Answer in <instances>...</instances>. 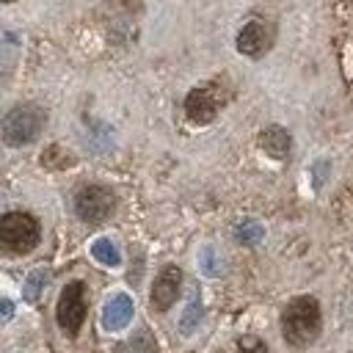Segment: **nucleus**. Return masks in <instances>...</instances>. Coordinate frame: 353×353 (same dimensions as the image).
Segmentation results:
<instances>
[{
    "label": "nucleus",
    "mask_w": 353,
    "mask_h": 353,
    "mask_svg": "<svg viewBox=\"0 0 353 353\" xmlns=\"http://www.w3.org/2000/svg\"><path fill=\"white\" fill-rule=\"evenodd\" d=\"M281 334L295 347L314 342L320 334V303L312 295L292 298L281 314Z\"/></svg>",
    "instance_id": "f257e3e1"
},
{
    "label": "nucleus",
    "mask_w": 353,
    "mask_h": 353,
    "mask_svg": "<svg viewBox=\"0 0 353 353\" xmlns=\"http://www.w3.org/2000/svg\"><path fill=\"white\" fill-rule=\"evenodd\" d=\"M44 121H47V113L39 105H33V102L17 105L3 119V141L8 146H25L39 138Z\"/></svg>",
    "instance_id": "f03ea898"
},
{
    "label": "nucleus",
    "mask_w": 353,
    "mask_h": 353,
    "mask_svg": "<svg viewBox=\"0 0 353 353\" xmlns=\"http://www.w3.org/2000/svg\"><path fill=\"white\" fill-rule=\"evenodd\" d=\"M39 221L30 212H6L0 221V243L11 254H28L39 243Z\"/></svg>",
    "instance_id": "7ed1b4c3"
},
{
    "label": "nucleus",
    "mask_w": 353,
    "mask_h": 353,
    "mask_svg": "<svg viewBox=\"0 0 353 353\" xmlns=\"http://www.w3.org/2000/svg\"><path fill=\"white\" fill-rule=\"evenodd\" d=\"M55 317H58V325L74 336L85 320V284L83 281H69L63 290H61V298H58V309H55Z\"/></svg>",
    "instance_id": "20e7f679"
},
{
    "label": "nucleus",
    "mask_w": 353,
    "mask_h": 353,
    "mask_svg": "<svg viewBox=\"0 0 353 353\" xmlns=\"http://www.w3.org/2000/svg\"><path fill=\"white\" fill-rule=\"evenodd\" d=\"M113 207H116V196L102 185H85L74 196V212L88 223H102L113 212Z\"/></svg>",
    "instance_id": "39448f33"
},
{
    "label": "nucleus",
    "mask_w": 353,
    "mask_h": 353,
    "mask_svg": "<svg viewBox=\"0 0 353 353\" xmlns=\"http://www.w3.org/2000/svg\"><path fill=\"white\" fill-rule=\"evenodd\" d=\"M218 108H221V99H218V94H215L212 85L193 88V91L188 94V99H185V113H188V119L196 121V124L212 121L215 113H218Z\"/></svg>",
    "instance_id": "423d86ee"
},
{
    "label": "nucleus",
    "mask_w": 353,
    "mask_h": 353,
    "mask_svg": "<svg viewBox=\"0 0 353 353\" xmlns=\"http://www.w3.org/2000/svg\"><path fill=\"white\" fill-rule=\"evenodd\" d=\"M179 284H182V270L176 265H165L154 284H152V309L154 312H165L174 301H176V292H179Z\"/></svg>",
    "instance_id": "0eeeda50"
},
{
    "label": "nucleus",
    "mask_w": 353,
    "mask_h": 353,
    "mask_svg": "<svg viewBox=\"0 0 353 353\" xmlns=\"http://www.w3.org/2000/svg\"><path fill=\"white\" fill-rule=\"evenodd\" d=\"M270 41H273V30H270V25H265L262 19H251V22L237 33V50H240L243 55H251V58L262 55V52L270 47Z\"/></svg>",
    "instance_id": "6e6552de"
},
{
    "label": "nucleus",
    "mask_w": 353,
    "mask_h": 353,
    "mask_svg": "<svg viewBox=\"0 0 353 353\" xmlns=\"http://www.w3.org/2000/svg\"><path fill=\"white\" fill-rule=\"evenodd\" d=\"M130 320H132V298L127 292H119V295L108 298V303L102 309V325L108 331H121Z\"/></svg>",
    "instance_id": "1a4fd4ad"
},
{
    "label": "nucleus",
    "mask_w": 353,
    "mask_h": 353,
    "mask_svg": "<svg viewBox=\"0 0 353 353\" xmlns=\"http://www.w3.org/2000/svg\"><path fill=\"white\" fill-rule=\"evenodd\" d=\"M259 143H262V149H265L270 157H276V160H284V157L290 154V146H292L290 132H287L284 127H279V124H273V127L262 130Z\"/></svg>",
    "instance_id": "9d476101"
},
{
    "label": "nucleus",
    "mask_w": 353,
    "mask_h": 353,
    "mask_svg": "<svg viewBox=\"0 0 353 353\" xmlns=\"http://www.w3.org/2000/svg\"><path fill=\"white\" fill-rule=\"evenodd\" d=\"M47 281H50V270H44V268L30 270V273H28V279H25V284H22V298H25L28 303H36V301H39V295L44 292Z\"/></svg>",
    "instance_id": "9b49d317"
},
{
    "label": "nucleus",
    "mask_w": 353,
    "mask_h": 353,
    "mask_svg": "<svg viewBox=\"0 0 353 353\" xmlns=\"http://www.w3.org/2000/svg\"><path fill=\"white\" fill-rule=\"evenodd\" d=\"M91 256H94L97 262L108 265V268H116V265L121 262V254H119L116 243H110L108 237H99V240H94V245H91Z\"/></svg>",
    "instance_id": "f8f14e48"
},
{
    "label": "nucleus",
    "mask_w": 353,
    "mask_h": 353,
    "mask_svg": "<svg viewBox=\"0 0 353 353\" xmlns=\"http://www.w3.org/2000/svg\"><path fill=\"white\" fill-rule=\"evenodd\" d=\"M262 234H265V229H262L256 221H243V223L234 229V237H237V243H243V245H256V243L262 240Z\"/></svg>",
    "instance_id": "ddd939ff"
},
{
    "label": "nucleus",
    "mask_w": 353,
    "mask_h": 353,
    "mask_svg": "<svg viewBox=\"0 0 353 353\" xmlns=\"http://www.w3.org/2000/svg\"><path fill=\"white\" fill-rule=\"evenodd\" d=\"M199 320H201V298L199 295H193L190 298V303H188V309H185V314H182V325H179V331L182 334H193V328L199 325Z\"/></svg>",
    "instance_id": "4468645a"
},
{
    "label": "nucleus",
    "mask_w": 353,
    "mask_h": 353,
    "mask_svg": "<svg viewBox=\"0 0 353 353\" xmlns=\"http://www.w3.org/2000/svg\"><path fill=\"white\" fill-rule=\"evenodd\" d=\"M201 270H204L207 276H218V273H221V256H215V248H212V245H207V248L201 251Z\"/></svg>",
    "instance_id": "2eb2a0df"
},
{
    "label": "nucleus",
    "mask_w": 353,
    "mask_h": 353,
    "mask_svg": "<svg viewBox=\"0 0 353 353\" xmlns=\"http://www.w3.org/2000/svg\"><path fill=\"white\" fill-rule=\"evenodd\" d=\"M237 353H268V345H265L259 336L248 334V336H243V339L237 342Z\"/></svg>",
    "instance_id": "dca6fc26"
},
{
    "label": "nucleus",
    "mask_w": 353,
    "mask_h": 353,
    "mask_svg": "<svg viewBox=\"0 0 353 353\" xmlns=\"http://www.w3.org/2000/svg\"><path fill=\"white\" fill-rule=\"evenodd\" d=\"M41 163H44V165H52V168H55V165L61 168V165H66V163H72V157H69L66 152H61L58 146H50V149H47V154L41 157Z\"/></svg>",
    "instance_id": "f3484780"
},
{
    "label": "nucleus",
    "mask_w": 353,
    "mask_h": 353,
    "mask_svg": "<svg viewBox=\"0 0 353 353\" xmlns=\"http://www.w3.org/2000/svg\"><path fill=\"white\" fill-rule=\"evenodd\" d=\"M0 306H3V320L8 323V320H11V314H14V306H11V301H0Z\"/></svg>",
    "instance_id": "a211bd4d"
},
{
    "label": "nucleus",
    "mask_w": 353,
    "mask_h": 353,
    "mask_svg": "<svg viewBox=\"0 0 353 353\" xmlns=\"http://www.w3.org/2000/svg\"><path fill=\"white\" fill-rule=\"evenodd\" d=\"M3 3H14V0H3Z\"/></svg>",
    "instance_id": "6ab92c4d"
}]
</instances>
